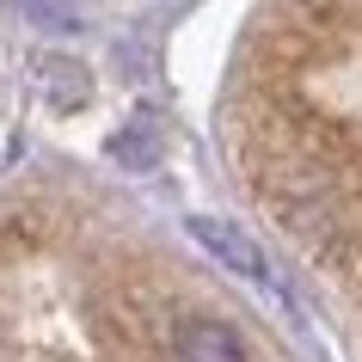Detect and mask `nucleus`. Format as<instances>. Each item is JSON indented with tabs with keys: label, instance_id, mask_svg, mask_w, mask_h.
I'll use <instances>...</instances> for the list:
<instances>
[{
	"label": "nucleus",
	"instance_id": "6",
	"mask_svg": "<svg viewBox=\"0 0 362 362\" xmlns=\"http://www.w3.org/2000/svg\"><path fill=\"white\" fill-rule=\"evenodd\" d=\"M13 6H25V13H37L43 25H56V31H74V13H68V6H62V0H13Z\"/></svg>",
	"mask_w": 362,
	"mask_h": 362
},
{
	"label": "nucleus",
	"instance_id": "4",
	"mask_svg": "<svg viewBox=\"0 0 362 362\" xmlns=\"http://www.w3.org/2000/svg\"><path fill=\"white\" fill-rule=\"evenodd\" d=\"M43 93H49V105H56V111H74V105H86L93 80H86V68H80V62H43Z\"/></svg>",
	"mask_w": 362,
	"mask_h": 362
},
{
	"label": "nucleus",
	"instance_id": "3",
	"mask_svg": "<svg viewBox=\"0 0 362 362\" xmlns=\"http://www.w3.org/2000/svg\"><path fill=\"white\" fill-rule=\"evenodd\" d=\"M295 19H307L313 31H325V37L350 43L362 31V0H283Z\"/></svg>",
	"mask_w": 362,
	"mask_h": 362
},
{
	"label": "nucleus",
	"instance_id": "5",
	"mask_svg": "<svg viewBox=\"0 0 362 362\" xmlns=\"http://www.w3.org/2000/svg\"><path fill=\"white\" fill-rule=\"evenodd\" d=\"M111 153L123 160V166H135V172L153 166V160H160V135H153V123H129V129L111 141Z\"/></svg>",
	"mask_w": 362,
	"mask_h": 362
},
{
	"label": "nucleus",
	"instance_id": "2",
	"mask_svg": "<svg viewBox=\"0 0 362 362\" xmlns=\"http://www.w3.org/2000/svg\"><path fill=\"white\" fill-rule=\"evenodd\" d=\"M191 240L203 252H215L228 270H240V276H252V283H264L270 264H264V252L252 246V233H240L233 221H221V215H191Z\"/></svg>",
	"mask_w": 362,
	"mask_h": 362
},
{
	"label": "nucleus",
	"instance_id": "1",
	"mask_svg": "<svg viewBox=\"0 0 362 362\" xmlns=\"http://www.w3.org/2000/svg\"><path fill=\"white\" fill-rule=\"evenodd\" d=\"M172 356L178 362H246V344L228 320H209V313H191V320L172 325Z\"/></svg>",
	"mask_w": 362,
	"mask_h": 362
}]
</instances>
